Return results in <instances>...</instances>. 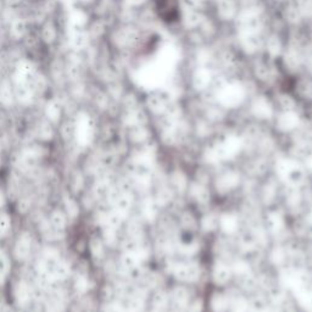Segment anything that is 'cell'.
Wrapping results in <instances>:
<instances>
[{
  "label": "cell",
  "mask_w": 312,
  "mask_h": 312,
  "mask_svg": "<svg viewBox=\"0 0 312 312\" xmlns=\"http://www.w3.org/2000/svg\"><path fill=\"white\" fill-rule=\"evenodd\" d=\"M31 252V237L27 234H22L18 238V242L16 244V249H15V254L18 259L23 260Z\"/></svg>",
  "instance_id": "6da1fadb"
},
{
  "label": "cell",
  "mask_w": 312,
  "mask_h": 312,
  "mask_svg": "<svg viewBox=\"0 0 312 312\" xmlns=\"http://www.w3.org/2000/svg\"><path fill=\"white\" fill-rule=\"evenodd\" d=\"M50 223L51 227L54 228V231H63L65 228V224H66V217L61 211H54L50 216Z\"/></svg>",
  "instance_id": "7a4b0ae2"
},
{
  "label": "cell",
  "mask_w": 312,
  "mask_h": 312,
  "mask_svg": "<svg viewBox=\"0 0 312 312\" xmlns=\"http://www.w3.org/2000/svg\"><path fill=\"white\" fill-rule=\"evenodd\" d=\"M11 227L10 217L5 214H0V236H4Z\"/></svg>",
  "instance_id": "3957f363"
},
{
  "label": "cell",
  "mask_w": 312,
  "mask_h": 312,
  "mask_svg": "<svg viewBox=\"0 0 312 312\" xmlns=\"http://www.w3.org/2000/svg\"><path fill=\"white\" fill-rule=\"evenodd\" d=\"M9 268H10V262L9 259L6 258L4 254L0 252V279L6 277V274L9 273Z\"/></svg>",
  "instance_id": "277c9868"
},
{
  "label": "cell",
  "mask_w": 312,
  "mask_h": 312,
  "mask_svg": "<svg viewBox=\"0 0 312 312\" xmlns=\"http://www.w3.org/2000/svg\"><path fill=\"white\" fill-rule=\"evenodd\" d=\"M65 205H66V208L69 209V214L71 216H76L77 212H78V210H77V205L76 203L73 202L72 199H67L66 203H65Z\"/></svg>",
  "instance_id": "5b68a950"
},
{
  "label": "cell",
  "mask_w": 312,
  "mask_h": 312,
  "mask_svg": "<svg viewBox=\"0 0 312 312\" xmlns=\"http://www.w3.org/2000/svg\"><path fill=\"white\" fill-rule=\"evenodd\" d=\"M2 204H3V195L2 193H0V206H2Z\"/></svg>",
  "instance_id": "8992f818"
},
{
  "label": "cell",
  "mask_w": 312,
  "mask_h": 312,
  "mask_svg": "<svg viewBox=\"0 0 312 312\" xmlns=\"http://www.w3.org/2000/svg\"><path fill=\"white\" fill-rule=\"evenodd\" d=\"M2 312H11V311L10 310H3Z\"/></svg>",
  "instance_id": "52a82bcc"
}]
</instances>
